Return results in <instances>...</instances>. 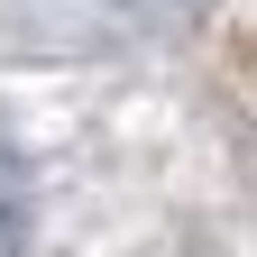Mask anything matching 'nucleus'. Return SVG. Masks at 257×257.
<instances>
[{
  "label": "nucleus",
  "instance_id": "f03ea898",
  "mask_svg": "<svg viewBox=\"0 0 257 257\" xmlns=\"http://www.w3.org/2000/svg\"><path fill=\"white\" fill-rule=\"evenodd\" d=\"M128 19H147V28H184V19H202L211 0H119Z\"/></svg>",
  "mask_w": 257,
  "mask_h": 257
},
{
  "label": "nucleus",
  "instance_id": "f257e3e1",
  "mask_svg": "<svg viewBox=\"0 0 257 257\" xmlns=\"http://www.w3.org/2000/svg\"><path fill=\"white\" fill-rule=\"evenodd\" d=\"M28 248V175H19V156L0 147V257H19Z\"/></svg>",
  "mask_w": 257,
  "mask_h": 257
}]
</instances>
